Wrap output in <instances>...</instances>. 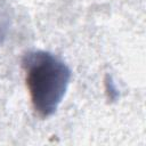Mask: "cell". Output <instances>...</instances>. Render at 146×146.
Returning a JSON list of instances; mask_svg holds the SVG:
<instances>
[{
    "instance_id": "obj_1",
    "label": "cell",
    "mask_w": 146,
    "mask_h": 146,
    "mask_svg": "<svg viewBox=\"0 0 146 146\" xmlns=\"http://www.w3.org/2000/svg\"><path fill=\"white\" fill-rule=\"evenodd\" d=\"M34 112L42 119L57 111L65 97L71 68L56 55L44 50H29L21 62Z\"/></svg>"
},
{
    "instance_id": "obj_2",
    "label": "cell",
    "mask_w": 146,
    "mask_h": 146,
    "mask_svg": "<svg viewBox=\"0 0 146 146\" xmlns=\"http://www.w3.org/2000/svg\"><path fill=\"white\" fill-rule=\"evenodd\" d=\"M13 9L6 0H0V44L6 40L13 24Z\"/></svg>"
}]
</instances>
